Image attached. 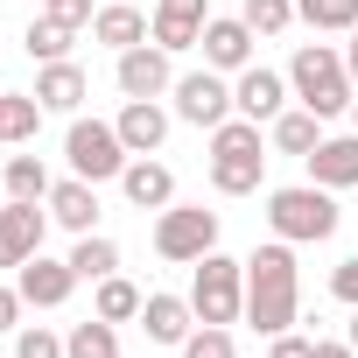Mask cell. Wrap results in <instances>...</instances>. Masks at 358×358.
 I'll use <instances>...</instances> for the list:
<instances>
[{
	"label": "cell",
	"instance_id": "cell-14",
	"mask_svg": "<svg viewBox=\"0 0 358 358\" xmlns=\"http://www.w3.org/2000/svg\"><path fill=\"white\" fill-rule=\"evenodd\" d=\"M120 190H127L134 211H169V204H176V176H169V162L134 155V162L120 169Z\"/></svg>",
	"mask_w": 358,
	"mask_h": 358
},
{
	"label": "cell",
	"instance_id": "cell-32",
	"mask_svg": "<svg viewBox=\"0 0 358 358\" xmlns=\"http://www.w3.org/2000/svg\"><path fill=\"white\" fill-rule=\"evenodd\" d=\"M15 358H71V351H64V337H57V330L29 323V330H15Z\"/></svg>",
	"mask_w": 358,
	"mask_h": 358
},
{
	"label": "cell",
	"instance_id": "cell-8",
	"mask_svg": "<svg viewBox=\"0 0 358 358\" xmlns=\"http://www.w3.org/2000/svg\"><path fill=\"white\" fill-rule=\"evenodd\" d=\"M239 106H232V85H225V71H183L176 78V120H190V127H225Z\"/></svg>",
	"mask_w": 358,
	"mask_h": 358
},
{
	"label": "cell",
	"instance_id": "cell-33",
	"mask_svg": "<svg viewBox=\"0 0 358 358\" xmlns=\"http://www.w3.org/2000/svg\"><path fill=\"white\" fill-rule=\"evenodd\" d=\"M330 295H337V302H344V309H358V253H351V260H337V267H330Z\"/></svg>",
	"mask_w": 358,
	"mask_h": 358
},
{
	"label": "cell",
	"instance_id": "cell-3",
	"mask_svg": "<svg viewBox=\"0 0 358 358\" xmlns=\"http://www.w3.org/2000/svg\"><path fill=\"white\" fill-rule=\"evenodd\" d=\"M288 92H295L316 120H337V113H351V99H358V85H351V71H344V57H337L330 43H302V50H295Z\"/></svg>",
	"mask_w": 358,
	"mask_h": 358
},
{
	"label": "cell",
	"instance_id": "cell-12",
	"mask_svg": "<svg viewBox=\"0 0 358 358\" xmlns=\"http://www.w3.org/2000/svg\"><path fill=\"white\" fill-rule=\"evenodd\" d=\"M113 78H120V92H127V99H162V92H176V71H169V50H162V43L127 50Z\"/></svg>",
	"mask_w": 358,
	"mask_h": 358
},
{
	"label": "cell",
	"instance_id": "cell-18",
	"mask_svg": "<svg viewBox=\"0 0 358 358\" xmlns=\"http://www.w3.org/2000/svg\"><path fill=\"white\" fill-rule=\"evenodd\" d=\"M141 330H148V344H183L190 330H197V309H190V295H148L141 302Z\"/></svg>",
	"mask_w": 358,
	"mask_h": 358
},
{
	"label": "cell",
	"instance_id": "cell-10",
	"mask_svg": "<svg viewBox=\"0 0 358 358\" xmlns=\"http://www.w3.org/2000/svg\"><path fill=\"white\" fill-rule=\"evenodd\" d=\"M288 99H295V92H288V78H281V71H267V64H246V71H239V85H232L239 120H260V127H267V120H281V113H288Z\"/></svg>",
	"mask_w": 358,
	"mask_h": 358
},
{
	"label": "cell",
	"instance_id": "cell-24",
	"mask_svg": "<svg viewBox=\"0 0 358 358\" xmlns=\"http://www.w3.org/2000/svg\"><path fill=\"white\" fill-rule=\"evenodd\" d=\"M71 267H78V281H106V274H120V246L113 239H99V232H78V246H71Z\"/></svg>",
	"mask_w": 358,
	"mask_h": 358
},
{
	"label": "cell",
	"instance_id": "cell-23",
	"mask_svg": "<svg viewBox=\"0 0 358 358\" xmlns=\"http://www.w3.org/2000/svg\"><path fill=\"white\" fill-rule=\"evenodd\" d=\"M0 134H8L15 148H29V141L43 134V99H29V92H0Z\"/></svg>",
	"mask_w": 358,
	"mask_h": 358
},
{
	"label": "cell",
	"instance_id": "cell-5",
	"mask_svg": "<svg viewBox=\"0 0 358 358\" xmlns=\"http://www.w3.org/2000/svg\"><path fill=\"white\" fill-rule=\"evenodd\" d=\"M190 309H197V323H239L246 316V260L204 253L197 281H190Z\"/></svg>",
	"mask_w": 358,
	"mask_h": 358
},
{
	"label": "cell",
	"instance_id": "cell-17",
	"mask_svg": "<svg viewBox=\"0 0 358 358\" xmlns=\"http://www.w3.org/2000/svg\"><path fill=\"white\" fill-rule=\"evenodd\" d=\"M113 127H120L127 155H162V141H169V113H162V99H127Z\"/></svg>",
	"mask_w": 358,
	"mask_h": 358
},
{
	"label": "cell",
	"instance_id": "cell-28",
	"mask_svg": "<svg viewBox=\"0 0 358 358\" xmlns=\"http://www.w3.org/2000/svg\"><path fill=\"white\" fill-rule=\"evenodd\" d=\"M64 351H71V358H120V330H113L106 316H85V323H71Z\"/></svg>",
	"mask_w": 358,
	"mask_h": 358
},
{
	"label": "cell",
	"instance_id": "cell-40",
	"mask_svg": "<svg viewBox=\"0 0 358 358\" xmlns=\"http://www.w3.org/2000/svg\"><path fill=\"white\" fill-rule=\"evenodd\" d=\"M351 134H358V99H351Z\"/></svg>",
	"mask_w": 358,
	"mask_h": 358
},
{
	"label": "cell",
	"instance_id": "cell-21",
	"mask_svg": "<svg viewBox=\"0 0 358 358\" xmlns=\"http://www.w3.org/2000/svg\"><path fill=\"white\" fill-rule=\"evenodd\" d=\"M85 92H92V85H85V71H78L71 57L36 71V99H43V113H78V106H85Z\"/></svg>",
	"mask_w": 358,
	"mask_h": 358
},
{
	"label": "cell",
	"instance_id": "cell-15",
	"mask_svg": "<svg viewBox=\"0 0 358 358\" xmlns=\"http://www.w3.org/2000/svg\"><path fill=\"white\" fill-rule=\"evenodd\" d=\"M197 50H204V64H211V71H246V64H253V29H246L239 15H211Z\"/></svg>",
	"mask_w": 358,
	"mask_h": 358
},
{
	"label": "cell",
	"instance_id": "cell-27",
	"mask_svg": "<svg viewBox=\"0 0 358 358\" xmlns=\"http://www.w3.org/2000/svg\"><path fill=\"white\" fill-rule=\"evenodd\" d=\"M50 169H43V155H8V197H22V204H50Z\"/></svg>",
	"mask_w": 358,
	"mask_h": 358
},
{
	"label": "cell",
	"instance_id": "cell-13",
	"mask_svg": "<svg viewBox=\"0 0 358 358\" xmlns=\"http://www.w3.org/2000/svg\"><path fill=\"white\" fill-rule=\"evenodd\" d=\"M15 288H22V302H29V309H64V302H71V288H78V267H71V260L36 253V260L22 267V281H15Z\"/></svg>",
	"mask_w": 358,
	"mask_h": 358
},
{
	"label": "cell",
	"instance_id": "cell-7",
	"mask_svg": "<svg viewBox=\"0 0 358 358\" xmlns=\"http://www.w3.org/2000/svg\"><path fill=\"white\" fill-rule=\"evenodd\" d=\"M155 253L176 260V267H197L204 253H218V211L204 204H169L155 218Z\"/></svg>",
	"mask_w": 358,
	"mask_h": 358
},
{
	"label": "cell",
	"instance_id": "cell-1",
	"mask_svg": "<svg viewBox=\"0 0 358 358\" xmlns=\"http://www.w3.org/2000/svg\"><path fill=\"white\" fill-rule=\"evenodd\" d=\"M295 309H302V274H295V246L288 239H267L246 253V323L260 337H281L295 330Z\"/></svg>",
	"mask_w": 358,
	"mask_h": 358
},
{
	"label": "cell",
	"instance_id": "cell-34",
	"mask_svg": "<svg viewBox=\"0 0 358 358\" xmlns=\"http://www.w3.org/2000/svg\"><path fill=\"white\" fill-rule=\"evenodd\" d=\"M43 15H50V22H64V29H92V15H99V8H92V0H50Z\"/></svg>",
	"mask_w": 358,
	"mask_h": 358
},
{
	"label": "cell",
	"instance_id": "cell-38",
	"mask_svg": "<svg viewBox=\"0 0 358 358\" xmlns=\"http://www.w3.org/2000/svg\"><path fill=\"white\" fill-rule=\"evenodd\" d=\"M344 71H351V85H358V29H351V43H344Z\"/></svg>",
	"mask_w": 358,
	"mask_h": 358
},
{
	"label": "cell",
	"instance_id": "cell-20",
	"mask_svg": "<svg viewBox=\"0 0 358 358\" xmlns=\"http://www.w3.org/2000/svg\"><path fill=\"white\" fill-rule=\"evenodd\" d=\"M50 218L64 232H92L99 225V183H85V176H64V183L50 190Z\"/></svg>",
	"mask_w": 358,
	"mask_h": 358
},
{
	"label": "cell",
	"instance_id": "cell-25",
	"mask_svg": "<svg viewBox=\"0 0 358 358\" xmlns=\"http://www.w3.org/2000/svg\"><path fill=\"white\" fill-rule=\"evenodd\" d=\"M141 302H148V295H141L127 274H106V281H99V295H92V316H106V323H134V316H141Z\"/></svg>",
	"mask_w": 358,
	"mask_h": 358
},
{
	"label": "cell",
	"instance_id": "cell-41",
	"mask_svg": "<svg viewBox=\"0 0 358 358\" xmlns=\"http://www.w3.org/2000/svg\"><path fill=\"white\" fill-rule=\"evenodd\" d=\"M0 141H8V134H0Z\"/></svg>",
	"mask_w": 358,
	"mask_h": 358
},
{
	"label": "cell",
	"instance_id": "cell-30",
	"mask_svg": "<svg viewBox=\"0 0 358 358\" xmlns=\"http://www.w3.org/2000/svg\"><path fill=\"white\" fill-rule=\"evenodd\" d=\"M239 22H246L253 36H281V29H295V0H246Z\"/></svg>",
	"mask_w": 358,
	"mask_h": 358
},
{
	"label": "cell",
	"instance_id": "cell-19",
	"mask_svg": "<svg viewBox=\"0 0 358 358\" xmlns=\"http://www.w3.org/2000/svg\"><path fill=\"white\" fill-rule=\"evenodd\" d=\"M302 162H309V183H323V190H351V183H358V134L316 141V155H302Z\"/></svg>",
	"mask_w": 358,
	"mask_h": 358
},
{
	"label": "cell",
	"instance_id": "cell-26",
	"mask_svg": "<svg viewBox=\"0 0 358 358\" xmlns=\"http://www.w3.org/2000/svg\"><path fill=\"white\" fill-rule=\"evenodd\" d=\"M295 22H309L316 36H351L358 29V0H295Z\"/></svg>",
	"mask_w": 358,
	"mask_h": 358
},
{
	"label": "cell",
	"instance_id": "cell-2",
	"mask_svg": "<svg viewBox=\"0 0 358 358\" xmlns=\"http://www.w3.org/2000/svg\"><path fill=\"white\" fill-rule=\"evenodd\" d=\"M267 176V141H260V120H225L211 127V190L218 197H253Z\"/></svg>",
	"mask_w": 358,
	"mask_h": 358
},
{
	"label": "cell",
	"instance_id": "cell-6",
	"mask_svg": "<svg viewBox=\"0 0 358 358\" xmlns=\"http://www.w3.org/2000/svg\"><path fill=\"white\" fill-rule=\"evenodd\" d=\"M64 155H71V176H85V183H120V169L134 162L113 120H71Z\"/></svg>",
	"mask_w": 358,
	"mask_h": 358
},
{
	"label": "cell",
	"instance_id": "cell-29",
	"mask_svg": "<svg viewBox=\"0 0 358 358\" xmlns=\"http://www.w3.org/2000/svg\"><path fill=\"white\" fill-rule=\"evenodd\" d=\"M71 36H78V29H64V22L43 15V22H29V57H36V64H64V57H71Z\"/></svg>",
	"mask_w": 358,
	"mask_h": 358
},
{
	"label": "cell",
	"instance_id": "cell-36",
	"mask_svg": "<svg viewBox=\"0 0 358 358\" xmlns=\"http://www.w3.org/2000/svg\"><path fill=\"white\" fill-rule=\"evenodd\" d=\"M0 330H22V288H0Z\"/></svg>",
	"mask_w": 358,
	"mask_h": 358
},
{
	"label": "cell",
	"instance_id": "cell-39",
	"mask_svg": "<svg viewBox=\"0 0 358 358\" xmlns=\"http://www.w3.org/2000/svg\"><path fill=\"white\" fill-rule=\"evenodd\" d=\"M344 344H351V351H358V309H351V323H344Z\"/></svg>",
	"mask_w": 358,
	"mask_h": 358
},
{
	"label": "cell",
	"instance_id": "cell-11",
	"mask_svg": "<svg viewBox=\"0 0 358 358\" xmlns=\"http://www.w3.org/2000/svg\"><path fill=\"white\" fill-rule=\"evenodd\" d=\"M204 22H211V0H155V43L176 57V50H197L204 43Z\"/></svg>",
	"mask_w": 358,
	"mask_h": 358
},
{
	"label": "cell",
	"instance_id": "cell-16",
	"mask_svg": "<svg viewBox=\"0 0 358 358\" xmlns=\"http://www.w3.org/2000/svg\"><path fill=\"white\" fill-rule=\"evenodd\" d=\"M92 36L113 50V57H127V50H141V43H155V29H148V15L134 8V0H106V8L92 15Z\"/></svg>",
	"mask_w": 358,
	"mask_h": 358
},
{
	"label": "cell",
	"instance_id": "cell-4",
	"mask_svg": "<svg viewBox=\"0 0 358 358\" xmlns=\"http://www.w3.org/2000/svg\"><path fill=\"white\" fill-rule=\"evenodd\" d=\"M267 225L288 246H323L337 232V190H323V183H281V190H267Z\"/></svg>",
	"mask_w": 358,
	"mask_h": 358
},
{
	"label": "cell",
	"instance_id": "cell-9",
	"mask_svg": "<svg viewBox=\"0 0 358 358\" xmlns=\"http://www.w3.org/2000/svg\"><path fill=\"white\" fill-rule=\"evenodd\" d=\"M43 232H50V211L8 197V204H0V267H29L43 253Z\"/></svg>",
	"mask_w": 358,
	"mask_h": 358
},
{
	"label": "cell",
	"instance_id": "cell-22",
	"mask_svg": "<svg viewBox=\"0 0 358 358\" xmlns=\"http://www.w3.org/2000/svg\"><path fill=\"white\" fill-rule=\"evenodd\" d=\"M267 141H274L281 155H316V141H323V120H316L309 106H295V113L267 120Z\"/></svg>",
	"mask_w": 358,
	"mask_h": 358
},
{
	"label": "cell",
	"instance_id": "cell-35",
	"mask_svg": "<svg viewBox=\"0 0 358 358\" xmlns=\"http://www.w3.org/2000/svg\"><path fill=\"white\" fill-rule=\"evenodd\" d=\"M267 358H316V337H295V330H281V337L267 344Z\"/></svg>",
	"mask_w": 358,
	"mask_h": 358
},
{
	"label": "cell",
	"instance_id": "cell-37",
	"mask_svg": "<svg viewBox=\"0 0 358 358\" xmlns=\"http://www.w3.org/2000/svg\"><path fill=\"white\" fill-rule=\"evenodd\" d=\"M316 358H358L351 344H330V337H316Z\"/></svg>",
	"mask_w": 358,
	"mask_h": 358
},
{
	"label": "cell",
	"instance_id": "cell-31",
	"mask_svg": "<svg viewBox=\"0 0 358 358\" xmlns=\"http://www.w3.org/2000/svg\"><path fill=\"white\" fill-rule=\"evenodd\" d=\"M176 351H183V358H239V344H232V330H225V323H197Z\"/></svg>",
	"mask_w": 358,
	"mask_h": 358
}]
</instances>
